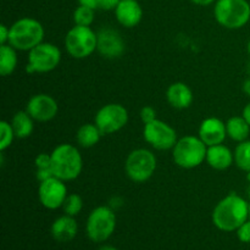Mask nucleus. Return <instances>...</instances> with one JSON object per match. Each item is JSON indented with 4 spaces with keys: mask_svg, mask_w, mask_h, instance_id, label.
Here are the masks:
<instances>
[{
    "mask_svg": "<svg viewBox=\"0 0 250 250\" xmlns=\"http://www.w3.org/2000/svg\"><path fill=\"white\" fill-rule=\"evenodd\" d=\"M15 132L10 122L1 121L0 122V151L4 153L7 148H10L14 142Z\"/></svg>",
    "mask_w": 250,
    "mask_h": 250,
    "instance_id": "28",
    "label": "nucleus"
},
{
    "mask_svg": "<svg viewBox=\"0 0 250 250\" xmlns=\"http://www.w3.org/2000/svg\"><path fill=\"white\" fill-rule=\"evenodd\" d=\"M102 137V132L98 128L97 125L93 122V124L82 125L78 128L77 133H76V141H77L78 146L88 149L97 146Z\"/></svg>",
    "mask_w": 250,
    "mask_h": 250,
    "instance_id": "22",
    "label": "nucleus"
},
{
    "mask_svg": "<svg viewBox=\"0 0 250 250\" xmlns=\"http://www.w3.org/2000/svg\"><path fill=\"white\" fill-rule=\"evenodd\" d=\"M242 89H243V92L246 93L248 97H250V77L247 78L246 81L243 82V87H242Z\"/></svg>",
    "mask_w": 250,
    "mask_h": 250,
    "instance_id": "36",
    "label": "nucleus"
},
{
    "mask_svg": "<svg viewBox=\"0 0 250 250\" xmlns=\"http://www.w3.org/2000/svg\"><path fill=\"white\" fill-rule=\"evenodd\" d=\"M63 44H65L66 51L71 58L78 59V60L87 59L97 51V32H94L88 26L75 24L66 33Z\"/></svg>",
    "mask_w": 250,
    "mask_h": 250,
    "instance_id": "7",
    "label": "nucleus"
},
{
    "mask_svg": "<svg viewBox=\"0 0 250 250\" xmlns=\"http://www.w3.org/2000/svg\"><path fill=\"white\" fill-rule=\"evenodd\" d=\"M227 137L233 142L241 143L250 136V125L243 116H232L226 122Z\"/></svg>",
    "mask_w": 250,
    "mask_h": 250,
    "instance_id": "21",
    "label": "nucleus"
},
{
    "mask_svg": "<svg viewBox=\"0 0 250 250\" xmlns=\"http://www.w3.org/2000/svg\"><path fill=\"white\" fill-rule=\"evenodd\" d=\"M207 163L214 170L225 171L234 164V153L224 143L208 146Z\"/></svg>",
    "mask_w": 250,
    "mask_h": 250,
    "instance_id": "17",
    "label": "nucleus"
},
{
    "mask_svg": "<svg viewBox=\"0 0 250 250\" xmlns=\"http://www.w3.org/2000/svg\"><path fill=\"white\" fill-rule=\"evenodd\" d=\"M61 62V50L53 43L43 42L28 51L26 72L48 73L55 70Z\"/></svg>",
    "mask_w": 250,
    "mask_h": 250,
    "instance_id": "9",
    "label": "nucleus"
},
{
    "mask_svg": "<svg viewBox=\"0 0 250 250\" xmlns=\"http://www.w3.org/2000/svg\"><path fill=\"white\" fill-rule=\"evenodd\" d=\"M34 166H36V177L39 182L54 176L53 168H51V154H38L34 160Z\"/></svg>",
    "mask_w": 250,
    "mask_h": 250,
    "instance_id": "25",
    "label": "nucleus"
},
{
    "mask_svg": "<svg viewBox=\"0 0 250 250\" xmlns=\"http://www.w3.org/2000/svg\"><path fill=\"white\" fill-rule=\"evenodd\" d=\"M139 116H141L142 122L144 125L149 124V122H153L154 120L158 119L156 117V110L153 106H149V105H146V106L142 107Z\"/></svg>",
    "mask_w": 250,
    "mask_h": 250,
    "instance_id": "30",
    "label": "nucleus"
},
{
    "mask_svg": "<svg viewBox=\"0 0 250 250\" xmlns=\"http://www.w3.org/2000/svg\"><path fill=\"white\" fill-rule=\"evenodd\" d=\"M234 164L239 170L244 172H250V141L241 142L234 149Z\"/></svg>",
    "mask_w": 250,
    "mask_h": 250,
    "instance_id": "24",
    "label": "nucleus"
},
{
    "mask_svg": "<svg viewBox=\"0 0 250 250\" xmlns=\"http://www.w3.org/2000/svg\"><path fill=\"white\" fill-rule=\"evenodd\" d=\"M9 37H10V27L6 24H0V45L4 44H9Z\"/></svg>",
    "mask_w": 250,
    "mask_h": 250,
    "instance_id": "32",
    "label": "nucleus"
},
{
    "mask_svg": "<svg viewBox=\"0 0 250 250\" xmlns=\"http://www.w3.org/2000/svg\"><path fill=\"white\" fill-rule=\"evenodd\" d=\"M214 16L224 28L241 29L250 21V4L248 0H216Z\"/></svg>",
    "mask_w": 250,
    "mask_h": 250,
    "instance_id": "5",
    "label": "nucleus"
},
{
    "mask_svg": "<svg viewBox=\"0 0 250 250\" xmlns=\"http://www.w3.org/2000/svg\"><path fill=\"white\" fill-rule=\"evenodd\" d=\"M83 209V199L77 193H71L65 199V203L62 205V210L66 215L70 216H77Z\"/></svg>",
    "mask_w": 250,
    "mask_h": 250,
    "instance_id": "27",
    "label": "nucleus"
},
{
    "mask_svg": "<svg viewBox=\"0 0 250 250\" xmlns=\"http://www.w3.org/2000/svg\"><path fill=\"white\" fill-rule=\"evenodd\" d=\"M98 250H117V249L112 246H102Z\"/></svg>",
    "mask_w": 250,
    "mask_h": 250,
    "instance_id": "37",
    "label": "nucleus"
},
{
    "mask_svg": "<svg viewBox=\"0 0 250 250\" xmlns=\"http://www.w3.org/2000/svg\"><path fill=\"white\" fill-rule=\"evenodd\" d=\"M26 111L37 122H49L55 119L59 112L58 102L51 95L39 93L29 98L26 105Z\"/></svg>",
    "mask_w": 250,
    "mask_h": 250,
    "instance_id": "14",
    "label": "nucleus"
},
{
    "mask_svg": "<svg viewBox=\"0 0 250 250\" xmlns=\"http://www.w3.org/2000/svg\"><path fill=\"white\" fill-rule=\"evenodd\" d=\"M242 116H243L244 119H246V121L250 125V103H248V104L244 106L243 112H242Z\"/></svg>",
    "mask_w": 250,
    "mask_h": 250,
    "instance_id": "35",
    "label": "nucleus"
},
{
    "mask_svg": "<svg viewBox=\"0 0 250 250\" xmlns=\"http://www.w3.org/2000/svg\"><path fill=\"white\" fill-rule=\"evenodd\" d=\"M248 181H249V182H250V172L248 173Z\"/></svg>",
    "mask_w": 250,
    "mask_h": 250,
    "instance_id": "41",
    "label": "nucleus"
},
{
    "mask_svg": "<svg viewBox=\"0 0 250 250\" xmlns=\"http://www.w3.org/2000/svg\"><path fill=\"white\" fill-rule=\"evenodd\" d=\"M67 195L68 192L66 182L55 176L39 182L38 198L41 204L45 209L56 210L59 208H62Z\"/></svg>",
    "mask_w": 250,
    "mask_h": 250,
    "instance_id": "12",
    "label": "nucleus"
},
{
    "mask_svg": "<svg viewBox=\"0 0 250 250\" xmlns=\"http://www.w3.org/2000/svg\"><path fill=\"white\" fill-rule=\"evenodd\" d=\"M51 236L55 241L61 243H67L75 239L78 232V224L76 219L70 215H62L58 217L51 225Z\"/></svg>",
    "mask_w": 250,
    "mask_h": 250,
    "instance_id": "19",
    "label": "nucleus"
},
{
    "mask_svg": "<svg viewBox=\"0 0 250 250\" xmlns=\"http://www.w3.org/2000/svg\"><path fill=\"white\" fill-rule=\"evenodd\" d=\"M193 4L199 5V6H209V5L214 4L216 0H190Z\"/></svg>",
    "mask_w": 250,
    "mask_h": 250,
    "instance_id": "34",
    "label": "nucleus"
},
{
    "mask_svg": "<svg viewBox=\"0 0 250 250\" xmlns=\"http://www.w3.org/2000/svg\"><path fill=\"white\" fill-rule=\"evenodd\" d=\"M80 5H84V6L92 7L94 10H99V2L100 0H78Z\"/></svg>",
    "mask_w": 250,
    "mask_h": 250,
    "instance_id": "33",
    "label": "nucleus"
},
{
    "mask_svg": "<svg viewBox=\"0 0 250 250\" xmlns=\"http://www.w3.org/2000/svg\"><path fill=\"white\" fill-rule=\"evenodd\" d=\"M211 219L220 231L236 232L249 220V202L237 193H229L214 208Z\"/></svg>",
    "mask_w": 250,
    "mask_h": 250,
    "instance_id": "1",
    "label": "nucleus"
},
{
    "mask_svg": "<svg viewBox=\"0 0 250 250\" xmlns=\"http://www.w3.org/2000/svg\"><path fill=\"white\" fill-rule=\"evenodd\" d=\"M247 50H248V54H249V56H250V39H249V42H248V45H247Z\"/></svg>",
    "mask_w": 250,
    "mask_h": 250,
    "instance_id": "38",
    "label": "nucleus"
},
{
    "mask_svg": "<svg viewBox=\"0 0 250 250\" xmlns=\"http://www.w3.org/2000/svg\"><path fill=\"white\" fill-rule=\"evenodd\" d=\"M53 175L65 182L76 180L83 168V159L77 146L72 144H59L51 151Z\"/></svg>",
    "mask_w": 250,
    "mask_h": 250,
    "instance_id": "2",
    "label": "nucleus"
},
{
    "mask_svg": "<svg viewBox=\"0 0 250 250\" xmlns=\"http://www.w3.org/2000/svg\"><path fill=\"white\" fill-rule=\"evenodd\" d=\"M97 51L105 59L115 60L121 58L126 51V43L121 33L112 27H103L97 32Z\"/></svg>",
    "mask_w": 250,
    "mask_h": 250,
    "instance_id": "13",
    "label": "nucleus"
},
{
    "mask_svg": "<svg viewBox=\"0 0 250 250\" xmlns=\"http://www.w3.org/2000/svg\"><path fill=\"white\" fill-rule=\"evenodd\" d=\"M121 0H100L99 2V10H104V11H112L117 7Z\"/></svg>",
    "mask_w": 250,
    "mask_h": 250,
    "instance_id": "31",
    "label": "nucleus"
},
{
    "mask_svg": "<svg viewBox=\"0 0 250 250\" xmlns=\"http://www.w3.org/2000/svg\"><path fill=\"white\" fill-rule=\"evenodd\" d=\"M158 167L155 154L146 148L132 150L125 161V172L134 183H144L150 180Z\"/></svg>",
    "mask_w": 250,
    "mask_h": 250,
    "instance_id": "8",
    "label": "nucleus"
},
{
    "mask_svg": "<svg viewBox=\"0 0 250 250\" xmlns=\"http://www.w3.org/2000/svg\"><path fill=\"white\" fill-rule=\"evenodd\" d=\"M19 58H17V50L10 44L0 45V73L2 77H6L14 73L16 70Z\"/></svg>",
    "mask_w": 250,
    "mask_h": 250,
    "instance_id": "23",
    "label": "nucleus"
},
{
    "mask_svg": "<svg viewBox=\"0 0 250 250\" xmlns=\"http://www.w3.org/2000/svg\"><path fill=\"white\" fill-rule=\"evenodd\" d=\"M143 138L151 148L156 150H172L177 143V132L165 121L156 119L153 122L144 125Z\"/></svg>",
    "mask_w": 250,
    "mask_h": 250,
    "instance_id": "11",
    "label": "nucleus"
},
{
    "mask_svg": "<svg viewBox=\"0 0 250 250\" xmlns=\"http://www.w3.org/2000/svg\"><path fill=\"white\" fill-rule=\"evenodd\" d=\"M11 126L15 132V137L19 139H26L33 133L34 120L26 110L17 111L11 119Z\"/></svg>",
    "mask_w": 250,
    "mask_h": 250,
    "instance_id": "20",
    "label": "nucleus"
},
{
    "mask_svg": "<svg viewBox=\"0 0 250 250\" xmlns=\"http://www.w3.org/2000/svg\"><path fill=\"white\" fill-rule=\"evenodd\" d=\"M45 31L38 20L22 17L10 26L9 44L17 51H29L43 43Z\"/></svg>",
    "mask_w": 250,
    "mask_h": 250,
    "instance_id": "3",
    "label": "nucleus"
},
{
    "mask_svg": "<svg viewBox=\"0 0 250 250\" xmlns=\"http://www.w3.org/2000/svg\"><path fill=\"white\" fill-rule=\"evenodd\" d=\"M248 72H249V75H250V63L248 65Z\"/></svg>",
    "mask_w": 250,
    "mask_h": 250,
    "instance_id": "39",
    "label": "nucleus"
},
{
    "mask_svg": "<svg viewBox=\"0 0 250 250\" xmlns=\"http://www.w3.org/2000/svg\"><path fill=\"white\" fill-rule=\"evenodd\" d=\"M198 137L208 146L222 144L227 138L226 122L217 117H208L203 120L198 131Z\"/></svg>",
    "mask_w": 250,
    "mask_h": 250,
    "instance_id": "15",
    "label": "nucleus"
},
{
    "mask_svg": "<svg viewBox=\"0 0 250 250\" xmlns=\"http://www.w3.org/2000/svg\"><path fill=\"white\" fill-rule=\"evenodd\" d=\"M249 219H250V200H249Z\"/></svg>",
    "mask_w": 250,
    "mask_h": 250,
    "instance_id": "40",
    "label": "nucleus"
},
{
    "mask_svg": "<svg viewBox=\"0 0 250 250\" xmlns=\"http://www.w3.org/2000/svg\"><path fill=\"white\" fill-rule=\"evenodd\" d=\"M95 10L92 7L84 6V5H78L73 11V22L78 26H88L90 27L94 22Z\"/></svg>",
    "mask_w": 250,
    "mask_h": 250,
    "instance_id": "26",
    "label": "nucleus"
},
{
    "mask_svg": "<svg viewBox=\"0 0 250 250\" xmlns=\"http://www.w3.org/2000/svg\"><path fill=\"white\" fill-rule=\"evenodd\" d=\"M207 144L199 137L188 134L178 139L175 144L172 148V159L178 167L192 170L207 161Z\"/></svg>",
    "mask_w": 250,
    "mask_h": 250,
    "instance_id": "4",
    "label": "nucleus"
},
{
    "mask_svg": "<svg viewBox=\"0 0 250 250\" xmlns=\"http://www.w3.org/2000/svg\"><path fill=\"white\" fill-rule=\"evenodd\" d=\"M166 100L173 109H188L193 103V92L186 83L175 82L166 90Z\"/></svg>",
    "mask_w": 250,
    "mask_h": 250,
    "instance_id": "18",
    "label": "nucleus"
},
{
    "mask_svg": "<svg viewBox=\"0 0 250 250\" xmlns=\"http://www.w3.org/2000/svg\"><path fill=\"white\" fill-rule=\"evenodd\" d=\"M116 214L109 205H100L90 211L85 224L88 238L94 243H103L114 234L116 229Z\"/></svg>",
    "mask_w": 250,
    "mask_h": 250,
    "instance_id": "6",
    "label": "nucleus"
},
{
    "mask_svg": "<svg viewBox=\"0 0 250 250\" xmlns=\"http://www.w3.org/2000/svg\"><path fill=\"white\" fill-rule=\"evenodd\" d=\"M236 233L239 242L246 244L250 243V219L247 220L242 226H239V229H237Z\"/></svg>",
    "mask_w": 250,
    "mask_h": 250,
    "instance_id": "29",
    "label": "nucleus"
},
{
    "mask_svg": "<svg viewBox=\"0 0 250 250\" xmlns=\"http://www.w3.org/2000/svg\"><path fill=\"white\" fill-rule=\"evenodd\" d=\"M128 111L124 105L110 103L98 110L94 116V124L103 136H109L121 131L128 124Z\"/></svg>",
    "mask_w": 250,
    "mask_h": 250,
    "instance_id": "10",
    "label": "nucleus"
},
{
    "mask_svg": "<svg viewBox=\"0 0 250 250\" xmlns=\"http://www.w3.org/2000/svg\"><path fill=\"white\" fill-rule=\"evenodd\" d=\"M117 22L126 28H133L143 19V9L138 0H121L115 9Z\"/></svg>",
    "mask_w": 250,
    "mask_h": 250,
    "instance_id": "16",
    "label": "nucleus"
}]
</instances>
